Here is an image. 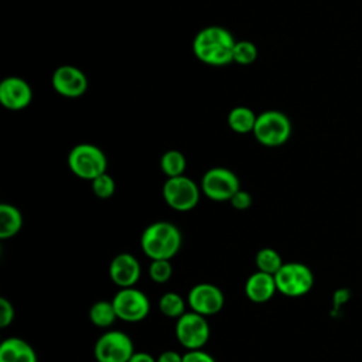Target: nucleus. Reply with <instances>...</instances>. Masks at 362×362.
<instances>
[{
  "label": "nucleus",
  "mask_w": 362,
  "mask_h": 362,
  "mask_svg": "<svg viewBox=\"0 0 362 362\" xmlns=\"http://www.w3.org/2000/svg\"><path fill=\"white\" fill-rule=\"evenodd\" d=\"M235 42L226 28L209 25L197 33L192 40V51L201 62L212 66H223L233 62Z\"/></svg>",
  "instance_id": "f257e3e1"
},
{
  "label": "nucleus",
  "mask_w": 362,
  "mask_h": 362,
  "mask_svg": "<svg viewBox=\"0 0 362 362\" xmlns=\"http://www.w3.org/2000/svg\"><path fill=\"white\" fill-rule=\"evenodd\" d=\"M181 245V230L167 221H156L150 223L140 236V247L151 260H171L180 252Z\"/></svg>",
  "instance_id": "f03ea898"
},
{
  "label": "nucleus",
  "mask_w": 362,
  "mask_h": 362,
  "mask_svg": "<svg viewBox=\"0 0 362 362\" xmlns=\"http://www.w3.org/2000/svg\"><path fill=\"white\" fill-rule=\"evenodd\" d=\"M68 167L78 178L92 181L106 173L107 158L98 146L79 143L68 153Z\"/></svg>",
  "instance_id": "7ed1b4c3"
},
{
  "label": "nucleus",
  "mask_w": 362,
  "mask_h": 362,
  "mask_svg": "<svg viewBox=\"0 0 362 362\" xmlns=\"http://www.w3.org/2000/svg\"><path fill=\"white\" fill-rule=\"evenodd\" d=\"M252 133L262 146L279 147L290 139L291 122L280 110H266L257 116Z\"/></svg>",
  "instance_id": "20e7f679"
},
{
  "label": "nucleus",
  "mask_w": 362,
  "mask_h": 362,
  "mask_svg": "<svg viewBox=\"0 0 362 362\" xmlns=\"http://www.w3.org/2000/svg\"><path fill=\"white\" fill-rule=\"evenodd\" d=\"M201 192V187L184 174L167 178L163 185V198L165 204L177 212L192 211L199 202Z\"/></svg>",
  "instance_id": "39448f33"
},
{
  "label": "nucleus",
  "mask_w": 362,
  "mask_h": 362,
  "mask_svg": "<svg viewBox=\"0 0 362 362\" xmlns=\"http://www.w3.org/2000/svg\"><path fill=\"white\" fill-rule=\"evenodd\" d=\"M277 291L287 297H301L314 286L311 269L300 262H287L274 274Z\"/></svg>",
  "instance_id": "423d86ee"
},
{
  "label": "nucleus",
  "mask_w": 362,
  "mask_h": 362,
  "mask_svg": "<svg viewBox=\"0 0 362 362\" xmlns=\"http://www.w3.org/2000/svg\"><path fill=\"white\" fill-rule=\"evenodd\" d=\"M199 187L208 199L226 202L230 201L238 189H240V181L232 170L225 167H212L202 175Z\"/></svg>",
  "instance_id": "0eeeda50"
},
{
  "label": "nucleus",
  "mask_w": 362,
  "mask_h": 362,
  "mask_svg": "<svg viewBox=\"0 0 362 362\" xmlns=\"http://www.w3.org/2000/svg\"><path fill=\"white\" fill-rule=\"evenodd\" d=\"M177 341L187 349H201L209 339V325L205 315L195 311H185L177 318L174 328Z\"/></svg>",
  "instance_id": "6e6552de"
},
{
  "label": "nucleus",
  "mask_w": 362,
  "mask_h": 362,
  "mask_svg": "<svg viewBox=\"0 0 362 362\" xmlns=\"http://www.w3.org/2000/svg\"><path fill=\"white\" fill-rule=\"evenodd\" d=\"M134 352L132 338L119 329L102 334L93 346L96 362H129Z\"/></svg>",
  "instance_id": "1a4fd4ad"
},
{
  "label": "nucleus",
  "mask_w": 362,
  "mask_h": 362,
  "mask_svg": "<svg viewBox=\"0 0 362 362\" xmlns=\"http://www.w3.org/2000/svg\"><path fill=\"white\" fill-rule=\"evenodd\" d=\"M117 320L126 322L143 321L150 313L148 297L134 287L120 288L112 298Z\"/></svg>",
  "instance_id": "9d476101"
},
{
  "label": "nucleus",
  "mask_w": 362,
  "mask_h": 362,
  "mask_svg": "<svg viewBox=\"0 0 362 362\" xmlns=\"http://www.w3.org/2000/svg\"><path fill=\"white\" fill-rule=\"evenodd\" d=\"M187 303L192 311L209 317L223 308L225 297L218 286L212 283H198L188 291Z\"/></svg>",
  "instance_id": "9b49d317"
},
{
  "label": "nucleus",
  "mask_w": 362,
  "mask_h": 362,
  "mask_svg": "<svg viewBox=\"0 0 362 362\" xmlns=\"http://www.w3.org/2000/svg\"><path fill=\"white\" fill-rule=\"evenodd\" d=\"M51 85L61 96L79 98L88 89V78L74 65H61L54 71Z\"/></svg>",
  "instance_id": "f8f14e48"
},
{
  "label": "nucleus",
  "mask_w": 362,
  "mask_h": 362,
  "mask_svg": "<svg viewBox=\"0 0 362 362\" xmlns=\"http://www.w3.org/2000/svg\"><path fill=\"white\" fill-rule=\"evenodd\" d=\"M33 90L28 82L18 76H7L0 82V103L8 110H21L31 103Z\"/></svg>",
  "instance_id": "ddd939ff"
},
{
  "label": "nucleus",
  "mask_w": 362,
  "mask_h": 362,
  "mask_svg": "<svg viewBox=\"0 0 362 362\" xmlns=\"http://www.w3.org/2000/svg\"><path fill=\"white\" fill-rule=\"evenodd\" d=\"M141 276V267L134 255L123 252L116 255L109 264V277L120 288L134 287Z\"/></svg>",
  "instance_id": "4468645a"
},
{
  "label": "nucleus",
  "mask_w": 362,
  "mask_h": 362,
  "mask_svg": "<svg viewBox=\"0 0 362 362\" xmlns=\"http://www.w3.org/2000/svg\"><path fill=\"white\" fill-rule=\"evenodd\" d=\"M277 286L273 274L264 272H255L250 274L245 283V294L246 297L256 304H263L272 300L276 294Z\"/></svg>",
  "instance_id": "2eb2a0df"
},
{
  "label": "nucleus",
  "mask_w": 362,
  "mask_h": 362,
  "mask_svg": "<svg viewBox=\"0 0 362 362\" xmlns=\"http://www.w3.org/2000/svg\"><path fill=\"white\" fill-rule=\"evenodd\" d=\"M0 362H38L34 348L18 337H10L0 344Z\"/></svg>",
  "instance_id": "dca6fc26"
},
{
  "label": "nucleus",
  "mask_w": 362,
  "mask_h": 362,
  "mask_svg": "<svg viewBox=\"0 0 362 362\" xmlns=\"http://www.w3.org/2000/svg\"><path fill=\"white\" fill-rule=\"evenodd\" d=\"M23 228V214L11 204H0V239L16 236Z\"/></svg>",
  "instance_id": "f3484780"
},
{
  "label": "nucleus",
  "mask_w": 362,
  "mask_h": 362,
  "mask_svg": "<svg viewBox=\"0 0 362 362\" xmlns=\"http://www.w3.org/2000/svg\"><path fill=\"white\" fill-rule=\"evenodd\" d=\"M257 116L246 106H236L228 113V126L239 134L252 133Z\"/></svg>",
  "instance_id": "a211bd4d"
},
{
  "label": "nucleus",
  "mask_w": 362,
  "mask_h": 362,
  "mask_svg": "<svg viewBox=\"0 0 362 362\" xmlns=\"http://www.w3.org/2000/svg\"><path fill=\"white\" fill-rule=\"evenodd\" d=\"M89 320L98 328H109L117 320L112 301L99 300L89 308Z\"/></svg>",
  "instance_id": "6ab92c4d"
},
{
  "label": "nucleus",
  "mask_w": 362,
  "mask_h": 362,
  "mask_svg": "<svg viewBox=\"0 0 362 362\" xmlns=\"http://www.w3.org/2000/svg\"><path fill=\"white\" fill-rule=\"evenodd\" d=\"M185 167H187V160L184 154L178 150H168L160 158V168L167 175V178L182 175L185 171Z\"/></svg>",
  "instance_id": "aec40b11"
},
{
  "label": "nucleus",
  "mask_w": 362,
  "mask_h": 362,
  "mask_svg": "<svg viewBox=\"0 0 362 362\" xmlns=\"http://www.w3.org/2000/svg\"><path fill=\"white\" fill-rule=\"evenodd\" d=\"M283 259L279 255L277 250L272 247H262L256 256H255V264L257 270L269 273V274H276L277 270L283 266Z\"/></svg>",
  "instance_id": "412c9836"
},
{
  "label": "nucleus",
  "mask_w": 362,
  "mask_h": 362,
  "mask_svg": "<svg viewBox=\"0 0 362 362\" xmlns=\"http://www.w3.org/2000/svg\"><path fill=\"white\" fill-rule=\"evenodd\" d=\"M158 308L163 315L168 318H178L185 313V301L178 293L167 291L160 297Z\"/></svg>",
  "instance_id": "4be33fe9"
},
{
  "label": "nucleus",
  "mask_w": 362,
  "mask_h": 362,
  "mask_svg": "<svg viewBox=\"0 0 362 362\" xmlns=\"http://www.w3.org/2000/svg\"><path fill=\"white\" fill-rule=\"evenodd\" d=\"M257 58V48L252 41H236L233 47V62L240 65H249Z\"/></svg>",
  "instance_id": "5701e85b"
},
{
  "label": "nucleus",
  "mask_w": 362,
  "mask_h": 362,
  "mask_svg": "<svg viewBox=\"0 0 362 362\" xmlns=\"http://www.w3.org/2000/svg\"><path fill=\"white\" fill-rule=\"evenodd\" d=\"M148 276L157 284L167 283L173 276L171 260H167V259L151 260V263L148 266Z\"/></svg>",
  "instance_id": "b1692460"
},
{
  "label": "nucleus",
  "mask_w": 362,
  "mask_h": 362,
  "mask_svg": "<svg viewBox=\"0 0 362 362\" xmlns=\"http://www.w3.org/2000/svg\"><path fill=\"white\" fill-rule=\"evenodd\" d=\"M90 182H92L93 194L100 199H109L116 191V182H115L113 177L109 175L107 173L100 174Z\"/></svg>",
  "instance_id": "393cba45"
},
{
  "label": "nucleus",
  "mask_w": 362,
  "mask_h": 362,
  "mask_svg": "<svg viewBox=\"0 0 362 362\" xmlns=\"http://www.w3.org/2000/svg\"><path fill=\"white\" fill-rule=\"evenodd\" d=\"M14 305L6 297H0V328L11 325V322L14 321Z\"/></svg>",
  "instance_id": "a878e982"
},
{
  "label": "nucleus",
  "mask_w": 362,
  "mask_h": 362,
  "mask_svg": "<svg viewBox=\"0 0 362 362\" xmlns=\"http://www.w3.org/2000/svg\"><path fill=\"white\" fill-rule=\"evenodd\" d=\"M230 205L235 208V209H238V211H246V209H249L250 208V205H252V195L247 192V191H245V189H238L235 194H233V197L230 198Z\"/></svg>",
  "instance_id": "bb28decb"
},
{
  "label": "nucleus",
  "mask_w": 362,
  "mask_h": 362,
  "mask_svg": "<svg viewBox=\"0 0 362 362\" xmlns=\"http://www.w3.org/2000/svg\"><path fill=\"white\" fill-rule=\"evenodd\" d=\"M182 362H216L212 355L201 349H191L182 355Z\"/></svg>",
  "instance_id": "cd10ccee"
},
{
  "label": "nucleus",
  "mask_w": 362,
  "mask_h": 362,
  "mask_svg": "<svg viewBox=\"0 0 362 362\" xmlns=\"http://www.w3.org/2000/svg\"><path fill=\"white\" fill-rule=\"evenodd\" d=\"M157 362H182V355H180L177 351L168 349L158 355Z\"/></svg>",
  "instance_id": "c85d7f7f"
},
{
  "label": "nucleus",
  "mask_w": 362,
  "mask_h": 362,
  "mask_svg": "<svg viewBox=\"0 0 362 362\" xmlns=\"http://www.w3.org/2000/svg\"><path fill=\"white\" fill-rule=\"evenodd\" d=\"M129 362H157V359L147 354V352H143V351H139V352H134L132 355V358L129 359Z\"/></svg>",
  "instance_id": "c756f323"
}]
</instances>
